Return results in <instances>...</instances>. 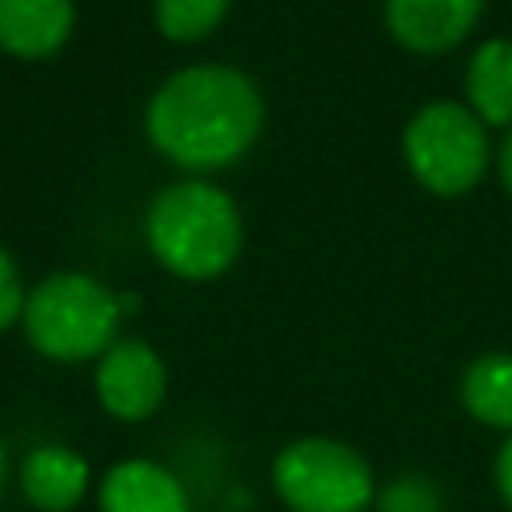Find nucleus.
I'll use <instances>...</instances> for the list:
<instances>
[{
  "mask_svg": "<svg viewBox=\"0 0 512 512\" xmlns=\"http://www.w3.org/2000/svg\"><path fill=\"white\" fill-rule=\"evenodd\" d=\"M264 120L256 84L228 64H192L168 76L148 100V140L180 168L212 172L240 160Z\"/></svg>",
  "mask_w": 512,
  "mask_h": 512,
  "instance_id": "1",
  "label": "nucleus"
},
{
  "mask_svg": "<svg viewBox=\"0 0 512 512\" xmlns=\"http://www.w3.org/2000/svg\"><path fill=\"white\" fill-rule=\"evenodd\" d=\"M144 236L152 256L184 276V280H212L232 268L240 256V212L232 196L208 180H180L156 192L148 204Z\"/></svg>",
  "mask_w": 512,
  "mask_h": 512,
  "instance_id": "2",
  "label": "nucleus"
},
{
  "mask_svg": "<svg viewBox=\"0 0 512 512\" xmlns=\"http://www.w3.org/2000/svg\"><path fill=\"white\" fill-rule=\"evenodd\" d=\"M120 304L116 292L104 288L88 272H56L44 276L28 296H24V336L28 344L48 356V360H100L116 344V324H120Z\"/></svg>",
  "mask_w": 512,
  "mask_h": 512,
  "instance_id": "3",
  "label": "nucleus"
},
{
  "mask_svg": "<svg viewBox=\"0 0 512 512\" xmlns=\"http://www.w3.org/2000/svg\"><path fill=\"white\" fill-rule=\"evenodd\" d=\"M272 488L292 512H364L376 500L368 460L328 436H300L272 460Z\"/></svg>",
  "mask_w": 512,
  "mask_h": 512,
  "instance_id": "4",
  "label": "nucleus"
},
{
  "mask_svg": "<svg viewBox=\"0 0 512 512\" xmlns=\"http://www.w3.org/2000/svg\"><path fill=\"white\" fill-rule=\"evenodd\" d=\"M488 156L492 148L484 120L456 100L424 104L404 128V160L412 176L436 196H464L476 188Z\"/></svg>",
  "mask_w": 512,
  "mask_h": 512,
  "instance_id": "5",
  "label": "nucleus"
},
{
  "mask_svg": "<svg viewBox=\"0 0 512 512\" xmlns=\"http://www.w3.org/2000/svg\"><path fill=\"white\" fill-rule=\"evenodd\" d=\"M168 392L164 360L144 340H116L96 360V400L116 420H148Z\"/></svg>",
  "mask_w": 512,
  "mask_h": 512,
  "instance_id": "6",
  "label": "nucleus"
},
{
  "mask_svg": "<svg viewBox=\"0 0 512 512\" xmlns=\"http://www.w3.org/2000/svg\"><path fill=\"white\" fill-rule=\"evenodd\" d=\"M480 8L484 0H384V20L404 48L448 52L476 28Z\"/></svg>",
  "mask_w": 512,
  "mask_h": 512,
  "instance_id": "7",
  "label": "nucleus"
},
{
  "mask_svg": "<svg viewBox=\"0 0 512 512\" xmlns=\"http://www.w3.org/2000/svg\"><path fill=\"white\" fill-rule=\"evenodd\" d=\"M100 512H188V492L172 468L132 456L104 472L100 480Z\"/></svg>",
  "mask_w": 512,
  "mask_h": 512,
  "instance_id": "8",
  "label": "nucleus"
},
{
  "mask_svg": "<svg viewBox=\"0 0 512 512\" xmlns=\"http://www.w3.org/2000/svg\"><path fill=\"white\" fill-rule=\"evenodd\" d=\"M88 460L64 444H36L20 460V492L36 512H68L88 492Z\"/></svg>",
  "mask_w": 512,
  "mask_h": 512,
  "instance_id": "9",
  "label": "nucleus"
},
{
  "mask_svg": "<svg viewBox=\"0 0 512 512\" xmlns=\"http://www.w3.org/2000/svg\"><path fill=\"white\" fill-rule=\"evenodd\" d=\"M72 0H0V48L24 60L52 56L72 32Z\"/></svg>",
  "mask_w": 512,
  "mask_h": 512,
  "instance_id": "10",
  "label": "nucleus"
},
{
  "mask_svg": "<svg viewBox=\"0 0 512 512\" xmlns=\"http://www.w3.org/2000/svg\"><path fill=\"white\" fill-rule=\"evenodd\" d=\"M468 108L484 120V128L512 124V40L492 36L484 40L464 72Z\"/></svg>",
  "mask_w": 512,
  "mask_h": 512,
  "instance_id": "11",
  "label": "nucleus"
},
{
  "mask_svg": "<svg viewBox=\"0 0 512 512\" xmlns=\"http://www.w3.org/2000/svg\"><path fill=\"white\" fill-rule=\"evenodd\" d=\"M460 404L472 420L512 432V356L484 352L460 376Z\"/></svg>",
  "mask_w": 512,
  "mask_h": 512,
  "instance_id": "12",
  "label": "nucleus"
},
{
  "mask_svg": "<svg viewBox=\"0 0 512 512\" xmlns=\"http://www.w3.org/2000/svg\"><path fill=\"white\" fill-rule=\"evenodd\" d=\"M224 12H228V0H156V28L168 40L192 44L216 32Z\"/></svg>",
  "mask_w": 512,
  "mask_h": 512,
  "instance_id": "13",
  "label": "nucleus"
},
{
  "mask_svg": "<svg viewBox=\"0 0 512 512\" xmlns=\"http://www.w3.org/2000/svg\"><path fill=\"white\" fill-rule=\"evenodd\" d=\"M380 512H444V496L424 476H400L384 492H376Z\"/></svg>",
  "mask_w": 512,
  "mask_h": 512,
  "instance_id": "14",
  "label": "nucleus"
},
{
  "mask_svg": "<svg viewBox=\"0 0 512 512\" xmlns=\"http://www.w3.org/2000/svg\"><path fill=\"white\" fill-rule=\"evenodd\" d=\"M24 312V284H20V272L12 264V256L0 248V332L12 328Z\"/></svg>",
  "mask_w": 512,
  "mask_h": 512,
  "instance_id": "15",
  "label": "nucleus"
},
{
  "mask_svg": "<svg viewBox=\"0 0 512 512\" xmlns=\"http://www.w3.org/2000/svg\"><path fill=\"white\" fill-rule=\"evenodd\" d=\"M496 492H500V500L512 508V432L504 436V444H500V452H496Z\"/></svg>",
  "mask_w": 512,
  "mask_h": 512,
  "instance_id": "16",
  "label": "nucleus"
},
{
  "mask_svg": "<svg viewBox=\"0 0 512 512\" xmlns=\"http://www.w3.org/2000/svg\"><path fill=\"white\" fill-rule=\"evenodd\" d=\"M500 180H504V188L512 192V132H508L504 144H500Z\"/></svg>",
  "mask_w": 512,
  "mask_h": 512,
  "instance_id": "17",
  "label": "nucleus"
},
{
  "mask_svg": "<svg viewBox=\"0 0 512 512\" xmlns=\"http://www.w3.org/2000/svg\"><path fill=\"white\" fill-rule=\"evenodd\" d=\"M116 304H120V316H128V312L140 308V296L136 292H116Z\"/></svg>",
  "mask_w": 512,
  "mask_h": 512,
  "instance_id": "18",
  "label": "nucleus"
},
{
  "mask_svg": "<svg viewBox=\"0 0 512 512\" xmlns=\"http://www.w3.org/2000/svg\"><path fill=\"white\" fill-rule=\"evenodd\" d=\"M4 480H8V452H4V444H0V492H4Z\"/></svg>",
  "mask_w": 512,
  "mask_h": 512,
  "instance_id": "19",
  "label": "nucleus"
}]
</instances>
